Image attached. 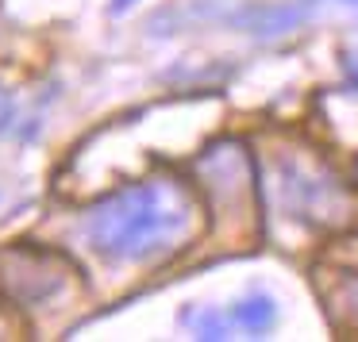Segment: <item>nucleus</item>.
Here are the masks:
<instances>
[{"label":"nucleus","instance_id":"f8f14e48","mask_svg":"<svg viewBox=\"0 0 358 342\" xmlns=\"http://www.w3.org/2000/svg\"><path fill=\"white\" fill-rule=\"evenodd\" d=\"M0 200H4V193H0Z\"/></svg>","mask_w":358,"mask_h":342},{"label":"nucleus","instance_id":"0eeeda50","mask_svg":"<svg viewBox=\"0 0 358 342\" xmlns=\"http://www.w3.org/2000/svg\"><path fill=\"white\" fill-rule=\"evenodd\" d=\"M331 315L339 319L343 327L358 331V273H343L335 281V292H331Z\"/></svg>","mask_w":358,"mask_h":342},{"label":"nucleus","instance_id":"39448f33","mask_svg":"<svg viewBox=\"0 0 358 342\" xmlns=\"http://www.w3.org/2000/svg\"><path fill=\"white\" fill-rule=\"evenodd\" d=\"M227 315H231V323L239 327V331H247L250 339H258V334H266L278 323V300H273L270 292H250V296H243Z\"/></svg>","mask_w":358,"mask_h":342},{"label":"nucleus","instance_id":"9d476101","mask_svg":"<svg viewBox=\"0 0 358 342\" xmlns=\"http://www.w3.org/2000/svg\"><path fill=\"white\" fill-rule=\"evenodd\" d=\"M131 4H135V0H112V8H116V12L120 8H131Z\"/></svg>","mask_w":358,"mask_h":342},{"label":"nucleus","instance_id":"20e7f679","mask_svg":"<svg viewBox=\"0 0 358 342\" xmlns=\"http://www.w3.org/2000/svg\"><path fill=\"white\" fill-rule=\"evenodd\" d=\"M304 16H308V0H293V4H273V8H250L243 16V27L255 35H281L293 31Z\"/></svg>","mask_w":358,"mask_h":342},{"label":"nucleus","instance_id":"9b49d317","mask_svg":"<svg viewBox=\"0 0 358 342\" xmlns=\"http://www.w3.org/2000/svg\"><path fill=\"white\" fill-rule=\"evenodd\" d=\"M343 4H350V8H358V0H343Z\"/></svg>","mask_w":358,"mask_h":342},{"label":"nucleus","instance_id":"1a4fd4ad","mask_svg":"<svg viewBox=\"0 0 358 342\" xmlns=\"http://www.w3.org/2000/svg\"><path fill=\"white\" fill-rule=\"evenodd\" d=\"M343 70H347L350 85L358 89V54H343Z\"/></svg>","mask_w":358,"mask_h":342},{"label":"nucleus","instance_id":"7ed1b4c3","mask_svg":"<svg viewBox=\"0 0 358 342\" xmlns=\"http://www.w3.org/2000/svg\"><path fill=\"white\" fill-rule=\"evenodd\" d=\"M66 262L43 246H8L0 250V292L12 296L16 304H47L62 292Z\"/></svg>","mask_w":358,"mask_h":342},{"label":"nucleus","instance_id":"423d86ee","mask_svg":"<svg viewBox=\"0 0 358 342\" xmlns=\"http://www.w3.org/2000/svg\"><path fill=\"white\" fill-rule=\"evenodd\" d=\"M185 327L196 334V339H231V331H235L231 315H224V311L212 308V304L185 311Z\"/></svg>","mask_w":358,"mask_h":342},{"label":"nucleus","instance_id":"6e6552de","mask_svg":"<svg viewBox=\"0 0 358 342\" xmlns=\"http://www.w3.org/2000/svg\"><path fill=\"white\" fill-rule=\"evenodd\" d=\"M12 116H16V104H12V96L4 93V89H0V131H4V127L12 124Z\"/></svg>","mask_w":358,"mask_h":342},{"label":"nucleus","instance_id":"f03ea898","mask_svg":"<svg viewBox=\"0 0 358 342\" xmlns=\"http://www.w3.org/2000/svg\"><path fill=\"white\" fill-rule=\"evenodd\" d=\"M281 200H285L289 216L304 219L312 227L339 223L347 216V188L324 165L301 162V158H285L281 162Z\"/></svg>","mask_w":358,"mask_h":342},{"label":"nucleus","instance_id":"f257e3e1","mask_svg":"<svg viewBox=\"0 0 358 342\" xmlns=\"http://www.w3.org/2000/svg\"><path fill=\"white\" fill-rule=\"evenodd\" d=\"M196 204L173 177H150L101 200L85 216V239L104 262L135 265L170 254L193 231Z\"/></svg>","mask_w":358,"mask_h":342}]
</instances>
